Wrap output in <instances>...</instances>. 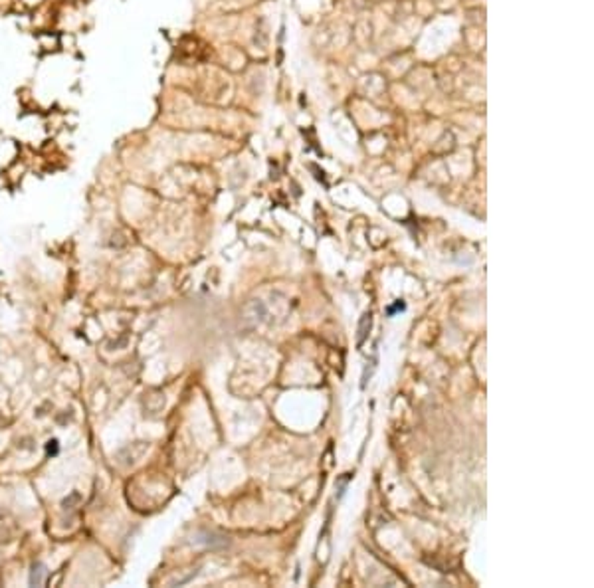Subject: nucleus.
<instances>
[{
	"instance_id": "f257e3e1",
	"label": "nucleus",
	"mask_w": 594,
	"mask_h": 588,
	"mask_svg": "<svg viewBox=\"0 0 594 588\" xmlns=\"http://www.w3.org/2000/svg\"><path fill=\"white\" fill-rule=\"evenodd\" d=\"M371 327H373V315H371V313H364L363 317H361V321H359V335H357V347H359V349L363 347L364 339L369 337Z\"/></svg>"
}]
</instances>
